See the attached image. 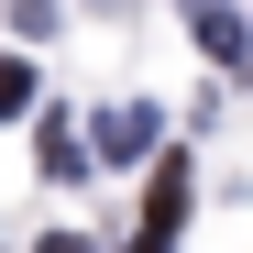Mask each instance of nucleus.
I'll return each instance as SVG.
<instances>
[{"mask_svg": "<svg viewBox=\"0 0 253 253\" xmlns=\"http://www.w3.org/2000/svg\"><path fill=\"white\" fill-rule=\"evenodd\" d=\"M44 253H88V242H77V231H44Z\"/></svg>", "mask_w": 253, "mask_h": 253, "instance_id": "423d86ee", "label": "nucleus"}, {"mask_svg": "<svg viewBox=\"0 0 253 253\" xmlns=\"http://www.w3.org/2000/svg\"><path fill=\"white\" fill-rule=\"evenodd\" d=\"M187 198H198L187 154H165V165H154V187H143V231H132V253H176V231H187Z\"/></svg>", "mask_w": 253, "mask_h": 253, "instance_id": "f257e3e1", "label": "nucleus"}, {"mask_svg": "<svg viewBox=\"0 0 253 253\" xmlns=\"http://www.w3.org/2000/svg\"><path fill=\"white\" fill-rule=\"evenodd\" d=\"M143 143H154V110H143V99H121V110H99V132H88V154H99V165H132Z\"/></svg>", "mask_w": 253, "mask_h": 253, "instance_id": "7ed1b4c3", "label": "nucleus"}, {"mask_svg": "<svg viewBox=\"0 0 253 253\" xmlns=\"http://www.w3.org/2000/svg\"><path fill=\"white\" fill-rule=\"evenodd\" d=\"M33 110V66H0V121H22Z\"/></svg>", "mask_w": 253, "mask_h": 253, "instance_id": "39448f33", "label": "nucleus"}, {"mask_svg": "<svg viewBox=\"0 0 253 253\" xmlns=\"http://www.w3.org/2000/svg\"><path fill=\"white\" fill-rule=\"evenodd\" d=\"M198 44H209V55H253V22H242V11H198Z\"/></svg>", "mask_w": 253, "mask_h": 253, "instance_id": "20e7f679", "label": "nucleus"}, {"mask_svg": "<svg viewBox=\"0 0 253 253\" xmlns=\"http://www.w3.org/2000/svg\"><path fill=\"white\" fill-rule=\"evenodd\" d=\"M33 165H44L55 187H77V176H99V165H88V132H77L66 110H44V132H33Z\"/></svg>", "mask_w": 253, "mask_h": 253, "instance_id": "f03ea898", "label": "nucleus"}]
</instances>
